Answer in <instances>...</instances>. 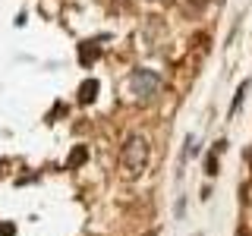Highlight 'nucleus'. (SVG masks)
<instances>
[{
  "mask_svg": "<svg viewBox=\"0 0 252 236\" xmlns=\"http://www.w3.org/2000/svg\"><path fill=\"white\" fill-rule=\"evenodd\" d=\"M145 164H148L145 139H142V136H129L126 145H123V167H126V173H129V177H139V173L145 170Z\"/></svg>",
  "mask_w": 252,
  "mask_h": 236,
  "instance_id": "obj_1",
  "label": "nucleus"
},
{
  "mask_svg": "<svg viewBox=\"0 0 252 236\" xmlns=\"http://www.w3.org/2000/svg\"><path fill=\"white\" fill-rule=\"evenodd\" d=\"M129 85H132V94H136L142 104H148L158 94V88H161V76L152 73V69H136L132 79H129Z\"/></svg>",
  "mask_w": 252,
  "mask_h": 236,
  "instance_id": "obj_2",
  "label": "nucleus"
},
{
  "mask_svg": "<svg viewBox=\"0 0 252 236\" xmlns=\"http://www.w3.org/2000/svg\"><path fill=\"white\" fill-rule=\"evenodd\" d=\"M94 91H98V82H94V79H89V82L82 85V101H92Z\"/></svg>",
  "mask_w": 252,
  "mask_h": 236,
  "instance_id": "obj_3",
  "label": "nucleus"
},
{
  "mask_svg": "<svg viewBox=\"0 0 252 236\" xmlns=\"http://www.w3.org/2000/svg\"><path fill=\"white\" fill-rule=\"evenodd\" d=\"M246 88H249V82H243V85H240V91H236V98H233V104H230V114H233V110H240V104H243V94H246Z\"/></svg>",
  "mask_w": 252,
  "mask_h": 236,
  "instance_id": "obj_4",
  "label": "nucleus"
},
{
  "mask_svg": "<svg viewBox=\"0 0 252 236\" xmlns=\"http://www.w3.org/2000/svg\"><path fill=\"white\" fill-rule=\"evenodd\" d=\"M82 157H85V151H82V148H79V151H73V157H69V161H73V164H79V161H82Z\"/></svg>",
  "mask_w": 252,
  "mask_h": 236,
  "instance_id": "obj_5",
  "label": "nucleus"
},
{
  "mask_svg": "<svg viewBox=\"0 0 252 236\" xmlns=\"http://www.w3.org/2000/svg\"><path fill=\"white\" fill-rule=\"evenodd\" d=\"M236 236H249V233H246V230H236Z\"/></svg>",
  "mask_w": 252,
  "mask_h": 236,
  "instance_id": "obj_6",
  "label": "nucleus"
},
{
  "mask_svg": "<svg viewBox=\"0 0 252 236\" xmlns=\"http://www.w3.org/2000/svg\"><path fill=\"white\" fill-rule=\"evenodd\" d=\"M249 161H252V151H249Z\"/></svg>",
  "mask_w": 252,
  "mask_h": 236,
  "instance_id": "obj_7",
  "label": "nucleus"
}]
</instances>
